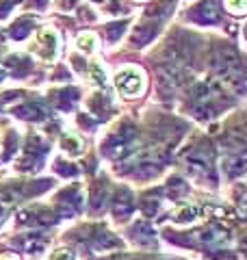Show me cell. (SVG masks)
I'll return each instance as SVG.
<instances>
[{"label":"cell","instance_id":"f35d334b","mask_svg":"<svg viewBox=\"0 0 247 260\" xmlns=\"http://www.w3.org/2000/svg\"><path fill=\"white\" fill-rule=\"evenodd\" d=\"M243 35H245V39H247V26H245V30H243Z\"/></svg>","mask_w":247,"mask_h":260},{"label":"cell","instance_id":"60d3db41","mask_svg":"<svg viewBox=\"0 0 247 260\" xmlns=\"http://www.w3.org/2000/svg\"><path fill=\"white\" fill-rule=\"evenodd\" d=\"M0 39H3V32H0Z\"/></svg>","mask_w":247,"mask_h":260},{"label":"cell","instance_id":"6da1fadb","mask_svg":"<svg viewBox=\"0 0 247 260\" xmlns=\"http://www.w3.org/2000/svg\"><path fill=\"white\" fill-rule=\"evenodd\" d=\"M115 85H117V89L123 93V95H139L143 91V74L139 72L137 68H126L121 70L117 78H115Z\"/></svg>","mask_w":247,"mask_h":260},{"label":"cell","instance_id":"277c9868","mask_svg":"<svg viewBox=\"0 0 247 260\" xmlns=\"http://www.w3.org/2000/svg\"><path fill=\"white\" fill-rule=\"evenodd\" d=\"M56 200H59V215L63 217H72L80 208V195L76 186H70V189L61 191Z\"/></svg>","mask_w":247,"mask_h":260},{"label":"cell","instance_id":"ab89813d","mask_svg":"<svg viewBox=\"0 0 247 260\" xmlns=\"http://www.w3.org/2000/svg\"><path fill=\"white\" fill-rule=\"evenodd\" d=\"M94 3H104V0H94Z\"/></svg>","mask_w":247,"mask_h":260},{"label":"cell","instance_id":"cb8c5ba5","mask_svg":"<svg viewBox=\"0 0 247 260\" xmlns=\"http://www.w3.org/2000/svg\"><path fill=\"white\" fill-rule=\"evenodd\" d=\"M54 172L59 176H76L78 174V167L72 165V162H65V160H56L54 162Z\"/></svg>","mask_w":247,"mask_h":260},{"label":"cell","instance_id":"4fadbf2b","mask_svg":"<svg viewBox=\"0 0 247 260\" xmlns=\"http://www.w3.org/2000/svg\"><path fill=\"white\" fill-rule=\"evenodd\" d=\"M89 109H91L94 115H98L100 119H104L109 115V109H111V98L104 95V93H98L89 100Z\"/></svg>","mask_w":247,"mask_h":260},{"label":"cell","instance_id":"9a60e30c","mask_svg":"<svg viewBox=\"0 0 247 260\" xmlns=\"http://www.w3.org/2000/svg\"><path fill=\"white\" fill-rule=\"evenodd\" d=\"M13 245H20L24 251H30V254H35V251H41V249L46 247V239L35 237V234H28V237H22L18 241H13Z\"/></svg>","mask_w":247,"mask_h":260},{"label":"cell","instance_id":"7c38bea8","mask_svg":"<svg viewBox=\"0 0 247 260\" xmlns=\"http://www.w3.org/2000/svg\"><path fill=\"white\" fill-rule=\"evenodd\" d=\"M130 234H133V239L137 243H141V245H150V243L154 241V230L150 223L145 221H139L133 225V230H130Z\"/></svg>","mask_w":247,"mask_h":260},{"label":"cell","instance_id":"4dcf8cb0","mask_svg":"<svg viewBox=\"0 0 247 260\" xmlns=\"http://www.w3.org/2000/svg\"><path fill=\"white\" fill-rule=\"evenodd\" d=\"M50 260H74V251H70V249H56V251H52Z\"/></svg>","mask_w":247,"mask_h":260},{"label":"cell","instance_id":"74e56055","mask_svg":"<svg viewBox=\"0 0 247 260\" xmlns=\"http://www.w3.org/2000/svg\"><path fill=\"white\" fill-rule=\"evenodd\" d=\"M3 78H5V72H3V70H0V80H3Z\"/></svg>","mask_w":247,"mask_h":260},{"label":"cell","instance_id":"30bf717a","mask_svg":"<svg viewBox=\"0 0 247 260\" xmlns=\"http://www.w3.org/2000/svg\"><path fill=\"white\" fill-rule=\"evenodd\" d=\"M5 65L11 70V74L15 76V78H22V76H26L28 72H30V68H33V63L28 61V59H22V56H18V54H13V56H9V59L5 61Z\"/></svg>","mask_w":247,"mask_h":260},{"label":"cell","instance_id":"ac0fdd59","mask_svg":"<svg viewBox=\"0 0 247 260\" xmlns=\"http://www.w3.org/2000/svg\"><path fill=\"white\" fill-rule=\"evenodd\" d=\"M24 152L26 154H33V156H41V154H46L48 148H46V143L41 141V137L39 135H30L28 137V141H26V148H24Z\"/></svg>","mask_w":247,"mask_h":260},{"label":"cell","instance_id":"ffe728a7","mask_svg":"<svg viewBox=\"0 0 247 260\" xmlns=\"http://www.w3.org/2000/svg\"><path fill=\"white\" fill-rule=\"evenodd\" d=\"M30 28H33V22L30 20H18L13 24V26L9 28V35L13 37V39H24L30 32Z\"/></svg>","mask_w":247,"mask_h":260},{"label":"cell","instance_id":"e0dca14e","mask_svg":"<svg viewBox=\"0 0 247 260\" xmlns=\"http://www.w3.org/2000/svg\"><path fill=\"white\" fill-rule=\"evenodd\" d=\"M106 204V182L100 180L94 186V193H91V210H102Z\"/></svg>","mask_w":247,"mask_h":260},{"label":"cell","instance_id":"b9f144b4","mask_svg":"<svg viewBox=\"0 0 247 260\" xmlns=\"http://www.w3.org/2000/svg\"><path fill=\"white\" fill-rule=\"evenodd\" d=\"M139 3H143V0H139Z\"/></svg>","mask_w":247,"mask_h":260},{"label":"cell","instance_id":"e575fe53","mask_svg":"<svg viewBox=\"0 0 247 260\" xmlns=\"http://www.w3.org/2000/svg\"><path fill=\"white\" fill-rule=\"evenodd\" d=\"M46 3H48V0H33L30 7H33V9H39V7H46Z\"/></svg>","mask_w":247,"mask_h":260},{"label":"cell","instance_id":"f1b7e54d","mask_svg":"<svg viewBox=\"0 0 247 260\" xmlns=\"http://www.w3.org/2000/svg\"><path fill=\"white\" fill-rule=\"evenodd\" d=\"M171 13V3H161V5H156L154 9L147 11V18H163V15H167Z\"/></svg>","mask_w":247,"mask_h":260},{"label":"cell","instance_id":"1f68e13d","mask_svg":"<svg viewBox=\"0 0 247 260\" xmlns=\"http://www.w3.org/2000/svg\"><path fill=\"white\" fill-rule=\"evenodd\" d=\"M15 0H0V18H7Z\"/></svg>","mask_w":247,"mask_h":260},{"label":"cell","instance_id":"d4e9b609","mask_svg":"<svg viewBox=\"0 0 247 260\" xmlns=\"http://www.w3.org/2000/svg\"><path fill=\"white\" fill-rule=\"evenodd\" d=\"M123 30H126V22H115L106 28V37H109L111 42H117V39L123 35Z\"/></svg>","mask_w":247,"mask_h":260},{"label":"cell","instance_id":"8d00e7d4","mask_svg":"<svg viewBox=\"0 0 247 260\" xmlns=\"http://www.w3.org/2000/svg\"><path fill=\"white\" fill-rule=\"evenodd\" d=\"M0 260H18V256H13V254H3V256H0Z\"/></svg>","mask_w":247,"mask_h":260},{"label":"cell","instance_id":"d590c367","mask_svg":"<svg viewBox=\"0 0 247 260\" xmlns=\"http://www.w3.org/2000/svg\"><path fill=\"white\" fill-rule=\"evenodd\" d=\"M238 247H241L245 254H247V234H245V237H241V241H238Z\"/></svg>","mask_w":247,"mask_h":260},{"label":"cell","instance_id":"9c48e42d","mask_svg":"<svg viewBox=\"0 0 247 260\" xmlns=\"http://www.w3.org/2000/svg\"><path fill=\"white\" fill-rule=\"evenodd\" d=\"M156 32H159L156 24H139V26H135L133 35H130V42L135 46H145L156 37Z\"/></svg>","mask_w":247,"mask_h":260},{"label":"cell","instance_id":"d6986e66","mask_svg":"<svg viewBox=\"0 0 247 260\" xmlns=\"http://www.w3.org/2000/svg\"><path fill=\"white\" fill-rule=\"evenodd\" d=\"M61 145H63L65 152L72 154V156H78V154H82V141L78 139L76 135H65Z\"/></svg>","mask_w":247,"mask_h":260},{"label":"cell","instance_id":"44dd1931","mask_svg":"<svg viewBox=\"0 0 247 260\" xmlns=\"http://www.w3.org/2000/svg\"><path fill=\"white\" fill-rule=\"evenodd\" d=\"M167 193L169 198H182V195H187V182L182 178H171L167 182Z\"/></svg>","mask_w":247,"mask_h":260},{"label":"cell","instance_id":"5bb4252c","mask_svg":"<svg viewBox=\"0 0 247 260\" xmlns=\"http://www.w3.org/2000/svg\"><path fill=\"white\" fill-rule=\"evenodd\" d=\"M91 245H94V249H111V247H119L121 243L117 237H113L111 232H98L91 237Z\"/></svg>","mask_w":247,"mask_h":260},{"label":"cell","instance_id":"d6a6232c","mask_svg":"<svg viewBox=\"0 0 247 260\" xmlns=\"http://www.w3.org/2000/svg\"><path fill=\"white\" fill-rule=\"evenodd\" d=\"M113 260H161L156 256H121V258H113Z\"/></svg>","mask_w":247,"mask_h":260},{"label":"cell","instance_id":"484cf974","mask_svg":"<svg viewBox=\"0 0 247 260\" xmlns=\"http://www.w3.org/2000/svg\"><path fill=\"white\" fill-rule=\"evenodd\" d=\"M226 9L236 13V15H245L247 13V0H226Z\"/></svg>","mask_w":247,"mask_h":260},{"label":"cell","instance_id":"f546056e","mask_svg":"<svg viewBox=\"0 0 247 260\" xmlns=\"http://www.w3.org/2000/svg\"><path fill=\"white\" fill-rule=\"evenodd\" d=\"M89 70H91V76H94V80L98 85H106V74H104V70L100 68V65L91 63V68H89Z\"/></svg>","mask_w":247,"mask_h":260},{"label":"cell","instance_id":"8fae6325","mask_svg":"<svg viewBox=\"0 0 247 260\" xmlns=\"http://www.w3.org/2000/svg\"><path fill=\"white\" fill-rule=\"evenodd\" d=\"M54 100H56V107L61 111H70L74 104L78 102V89H74V87L61 89L59 93H54Z\"/></svg>","mask_w":247,"mask_h":260},{"label":"cell","instance_id":"603a6c76","mask_svg":"<svg viewBox=\"0 0 247 260\" xmlns=\"http://www.w3.org/2000/svg\"><path fill=\"white\" fill-rule=\"evenodd\" d=\"M39 158L41 156H33V154H26L24 158L18 160V169H20V172H35V169L39 167Z\"/></svg>","mask_w":247,"mask_h":260},{"label":"cell","instance_id":"3957f363","mask_svg":"<svg viewBox=\"0 0 247 260\" xmlns=\"http://www.w3.org/2000/svg\"><path fill=\"white\" fill-rule=\"evenodd\" d=\"M39 52L44 59L52 61L59 54V35L52 28H41L39 30Z\"/></svg>","mask_w":247,"mask_h":260},{"label":"cell","instance_id":"4316f807","mask_svg":"<svg viewBox=\"0 0 247 260\" xmlns=\"http://www.w3.org/2000/svg\"><path fill=\"white\" fill-rule=\"evenodd\" d=\"M7 139L9 141L5 143V158H11L15 148H18V135H15V130H9V133H7Z\"/></svg>","mask_w":247,"mask_h":260},{"label":"cell","instance_id":"2e32d148","mask_svg":"<svg viewBox=\"0 0 247 260\" xmlns=\"http://www.w3.org/2000/svg\"><path fill=\"white\" fill-rule=\"evenodd\" d=\"M197 215V208L193 204H184V206H180L174 210V215H171V219H174L176 223H191L193 219Z\"/></svg>","mask_w":247,"mask_h":260},{"label":"cell","instance_id":"ba28073f","mask_svg":"<svg viewBox=\"0 0 247 260\" xmlns=\"http://www.w3.org/2000/svg\"><path fill=\"white\" fill-rule=\"evenodd\" d=\"M13 113L22 119H28V121H39V119H46V107L41 102H26L22 104V107L13 109Z\"/></svg>","mask_w":247,"mask_h":260},{"label":"cell","instance_id":"836d02e7","mask_svg":"<svg viewBox=\"0 0 247 260\" xmlns=\"http://www.w3.org/2000/svg\"><path fill=\"white\" fill-rule=\"evenodd\" d=\"M74 68H76V70H85V63H82V59H78V56H74Z\"/></svg>","mask_w":247,"mask_h":260},{"label":"cell","instance_id":"83f0119b","mask_svg":"<svg viewBox=\"0 0 247 260\" xmlns=\"http://www.w3.org/2000/svg\"><path fill=\"white\" fill-rule=\"evenodd\" d=\"M141 210H143V215H145V217H154V215H156V210H159V200L145 198V200L141 202Z\"/></svg>","mask_w":247,"mask_h":260},{"label":"cell","instance_id":"7402d4cb","mask_svg":"<svg viewBox=\"0 0 247 260\" xmlns=\"http://www.w3.org/2000/svg\"><path fill=\"white\" fill-rule=\"evenodd\" d=\"M96 35L94 32H80L78 35V48L82 52H94L96 50Z\"/></svg>","mask_w":247,"mask_h":260},{"label":"cell","instance_id":"8992f818","mask_svg":"<svg viewBox=\"0 0 247 260\" xmlns=\"http://www.w3.org/2000/svg\"><path fill=\"white\" fill-rule=\"evenodd\" d=\"M224 169L228 176H238L243 174L247 169V148H238L234 154H230V156L224 160Z\"/></svg>","mask_w":247,"mask_h":260},{"label":"cell","instance_id":"7a4b0ae2","mask_svg":"<svg viewBox=\"0 0 247 260\" xmlns=\"http://www.w3.org/2000/svg\"><path fill=\"white\" fill-rule=\"evenodd\" d=\"M18 221L24 225H52L56 223V215L50 208H26L18 215Z\"/></svg>","mask_w":247,"mask_h":260},{"label":"cell","instance_id":"5b68a950","mask_svg":"<svg viewBox=\"0 0 247 260\" xmlns=\"http://www.w3.org/2000/svg\"><path fill=\"white\" fill-rule=\"evenodd\" d=\"M191 18L197 22H204V24H210V22H217L219 20V3L217 0H204L202 5H197Z\"/></svg>","mask_w":247,"mask_h":260},{"label":"cell","instance_id":"52a82bcc","mask_svg":"<svg viewBox=\"0 0 247 260\" xmlns=\"http://www.w3.org/2000/svg\"><path fill=\"white\" fill-rule=\"evenodd\" d=\"M135 208V202H133V195H130L126 189H121L115 193L113 198V215L117 219H126Z\"/></svg>","mask_w":247,"mask_h":260}]
</instances>
